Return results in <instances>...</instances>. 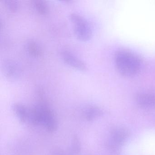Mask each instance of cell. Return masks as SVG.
<instances>
[{
    "label": "cell",
    "mask_w": 155,
    "mask_h": 155,
    "mask_svg": "<svg viewBox=\"0 0 155 155\" xmlns=\"http://www.w3.org/2000/svg\"><path fill=\"white\" fill-rule=\"evenodd\" d=\"M136 101L138 105L145 109L155 107V95L151 93H142L137 95Z\"/></svg>",
    "instance_id": "obj_8"
},
{
    "label": "cell",
    "mask_w": 155,
    "mask_h": 155,
    "mask_svg": "<svg viewBox=\"0 0 155 155\" xmlns=\"http://www.w3.org/2000/svg\"><path fill=\"white\" fill-rule=\"evenodd\" d=\"M33 5L36 10L41 15H46L48 12V7L46 2L42 0H35Z\"/></svg>",
    "instance_id": "obj_12"
},
{
    "label": "cell",
    "mask_w": 155,
    "mask_h": 155,
    "mask_svg": "<svg viewBox=\"0 0 155 155\" xmlns=\"http://www.w3.org/2000/svg\"><path fill=\"white\" fill-rule=\"evenodd\" d=\"M60 55L63 61L71 68L84 72L87 70V64L71 51L63 50L61 51Z\"/></svg>",
    "instance_id": "obj_4"
},
{
    "label": "cell",
    "mask_w": 155,
    "mask_h": 155,
    "mask_svg": "<svg viewBox=\"0 0 155 155\" xmlns=\"http://www.w3.org/2000/svg\"><path fill=\"white\" fill-rule=\"evenodd\" d=\"M115 62L118 71L125 77L135 76L139 72L142 67V61L137 56L124 50L116 53Z\"/></svg>",
    "instance_id": "obj_1"
},
{
    "label": "cell",
    "mask_w": 155,
    "mask_h": 155,
    "mask_svg": "<svg viewBox=\"0 0 155 155\" xmlns=\"http://www.w3.org/2000/svg\"><path fill=\"white\" fill-rule=\"evenodd\" d=\"M81 149V142L77 135L72 137L71 143L69 149L70 155H78Z\"/></svg>",
    "instance_id": "obj_10"
},
{
    "label": "cell",
    "mask_w": 155,
    "mask_h": 155,
    "mask_svg": "<svg viewBox=\"0 0 155 155\" xmlns=\"http://www.w3.org/2000/svg\"><path fill=\"white\" fill-rule=\"evenodd\" d=\"M2 70L4 76L9 80H15L20 75V67L16 62L11 60H7L4 61Z\"/></svg>",
    "instance_id": "obj_5"
},
{
    "label": "cell",
    "mask_w": 155,
    "mask_h": 155,
    "mask_svg": "<svg viewBox=\"0 0 155 155\" xmlns=\"http://www.w3.org/2000/svg\"><path fill=\"white\" fill-rule=\"evenodd\" d=\"M5 6L11 12H16L18 9L19 5L18 2L14 0H6L4 1Z\"/></svg>",
    "instance_id": "obj_13"
},
{
    "label": "cell",
    "mask_w": 155,
    "mask_h": 155,
    "mask_svg": "<svg viewBox=\"0 0 155 155\" xmlns=\"http://www.w3.org/2000/svg\"><path fill=\"white\" fill-rule=\"evenodd\" d=\"M29 122L34 125H42L50 133L58 129V120L54 112L45 103H40L31 109Z\"/></svg>",
    "instance_id": "obj_2"
},
{
    "label": "cell",
    "mask_w": 155,
    "mask_h": 155,
    "mask_svg": "<svg viewBox=\"0 0 155 155\" xmlns=\"http://www.w3.org/2000/svg\"><path fill=\"white\" fill-rule=\"evenodd\" d=\"M27 49L30 55L34 58H38L42 55V51L39 45L34 41H30L27 45Z\"/></svg>",
    "instance_id": "obj_11"
},
{
    "label": "cell",
    "mask_w": 155,
    "mask_h": 155,
    "mask_svg": "<svg viewBox=\"0 0 155 155\" xmlns=\"http://www.w3.org/2000/svg\"><path fill=\"white\" fill-rule=\"evenodd\" d=\"M128 136L127 130L122 127L115 128L110 132V144L112 147H117L125 142Z\"/></svg>",
    "instance_id": "obj_6"
},
{
    "label": "cell",
    "mask_w": 155,
    "mask_h": 155,
    "mask_svg": "<svg viewBox=\"0 0 155 155\" xmlns=\"http://www.w3.org/2000/svg\"><path fill=\"white\" fill-rule=\"evenodd\" d=\"M13 112L19 120L23 123L29 122L31 109L20 103H15L12 107Z\"/></svg>",
    "instance_id": "obj_7"
},
{
    "label": "cell",
    "mask_w": 155,
    "mask_h": 155,
    "mask_svg": "<svg viewBox=\"0 0 155 155\" xmlns=\"http://www.w3.org/2000/svg\"><path fill=\"white\" fill-rule=\"evenodd\" d=\"M52 155H65V154L59 150H55L52 153Z\"/></svg>",
    "instance_id": "obj_14"
},
{
    "label": "cell",
    "mask_w": 155,
    "mask_h": 155,
    "mask_svg": "<svg viewBox=\"0 0 155 155\" xmlns=\"http://www.w3.org/2000/svg\"><path fill=\"white\" fill-rule=\"evenodd\" d=\"M103 111L98 107L93 105H89L83 109L82 115L83 118L88 121L95 120L101 117Z\"/></svg>",
    "instance_id": "obj_9"
},
{
    "label": "cell",
    "mask_w": 155,
    "mask_h": 155,
    "mask_svg": "<svg viewBox=\"0 0 155 155\" xmlns=\"http://www.w3.org/2000/svg\"><path fill=\"white\" fill-rule=\"evenodd\" d=\"M70 19L74 25V33L79 40L87 41L92 36V30L88 21L81 15L72 13L70 15Z\"/></svg>",
    "instance_id": "obj_3"
}]
</instances>
